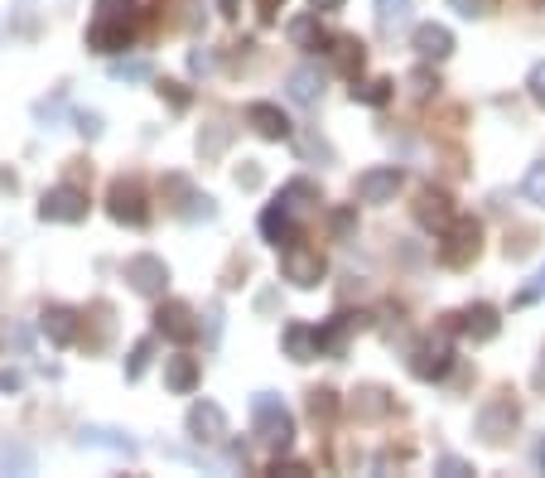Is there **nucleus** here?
<instances>
[{
	"instance_id": "6ab92c4d",
	"label": "nucleus",
	"mask_w": 545,
	"mask_h": 478,
	"mask_svg": "<svg viewBox=\"0 0 545 478\" xmlns=\"http://www.w3.org/2000/svg\"><path fill=\"white\" fill-rule=\"evenodd\" d=\"M198 377H203V367L193 353H174V358H164V387L179 396H189L198 387Z\"/></svg>"
},
{
	"instance_id": "e433bc0d",
	"label": "nucleus",
	"mask_w": 545,
	"mask_h": 478,
	"mask_svg": "<svg viewBox=\"0 0 545 478\" xmlns=\"http://www.w3.org/2000/svg\"><path fill=\"white\" fill-rule=\"evenodd\" d=\"M435 469H439L444 478H468V474H473V464H468V459H459V454H444Z\"/></svg>"
},
{
	"instance_id": "c85d7f7f",
	"label": "nucleus",
	"mask_w": 545,
	"mask_h": 478,
	"mask_svg": "<svg viewBox=\"0 0 545 478\" xmlns=\"http://www.w3.org/2000/svg\"><path fill=\"white\" fill-rule=\"evenodd\" d=\"M34 469V454L25 445H0V474H29Z\"/></svg>"
},
{
	"instance_id": "20e7f679",
	"label": "nucleus",
	"mask_w": 545,
	"mask_h": 478,
	"mask_svg": "<svg viewBox=\"0 0 545 478\" xmlns=\"http://www.w3.org/2000/svg\"><path fill=\"white\" fill-rule=\"evenodd\" d=\"M280 271H285V281L300 285V290H314V285L328 276V261L324 252H314V247H285V256H280Z\"/></svg>"
},
{
	"instance_id": "dca6fc26",
	"label": "nucleus",
	"mask_w": 545,
	"mask_h": 478,
	"mask_svg": "<svg viewBox=\"0 0 545 478\" xmlns=\"http://www.w3.org/2000/svg\"><path fill=\"white\" fill-rule=\"evenodd\" d=\"M261 237H266L271 247H280V252L300 242V227H295V218H290V203H285V198L261 213Z\"/></svg>"
},
{
	"instance_id": "8fccbe9b",
	"label": "nucleus",
	"mask_w": 545,
	"mask_h": 478,
	"mask_svg": "<svg viewBox=\"0 0 545 478\" xmlns=\"http://www.w3.org/2000/svg\"><path fill=\"white\" fill-rule=\"evenodd\" d=\"M309 5H314V10H319V15H324V10H343V5H348V0H309Z\"/></svg>"
},
{
	"instance_id": "1a4fd4ad",
	"label": "nucleus",
	"mask_w": 545,
	"mask_h": 478,
	"mask_svg": "<svg viewBox=\"0 0 545 478\" xmlns=\"http://www.w3.org/2000/svg\"><path fill=\"white\" fill-rule=\"evenodd\" d=\"M401 184H406V174L396 165L362 169V174H357V198H362V203H391V198L401 194Z\"/></svg>"
},
{
	"instance_id": "58836bf2",
	"label": "nucleus",
	"mask_w": 545,
	"mask_h": 478,
	"mask_svg": "<svg viewBox=\"0 0 545 478\" xmlns=\"http://www.w3.org/2000/svg\"><path fill=\"white\" fill-rule=\"evenodd\" d=\"M160 97H169V107H174V112H184V107H189V92H184V83H160Z\"/></svg>"
},
{
	"instance_id": "a878e982",
	"label": "nucleus",
	"mask_w": 545,
	"mask_h": 478,
	"mask_svg": "<svg viewBox=\"0 0 545 478\" xmlns=\"http://www.w3.org/2000/svg\"><path fill=\"white\" fill-rule=\"evenodd\" d=\"M179 218H189V223H198V218H203V223H213V218H218V203H213L208 194H193L189 184H184V203H179Z\"/></svg>"
},
{
	"instance_id": "423d86ee",
	"label": "nucleus",
	"mask_w": 545,
	"mask_h": 478,
	"mask_svg": "<svg viewBox=\"0 0 545 478\" xmlns=\"http://www.w3.org/2000/svg\"><path fill=\"white\" fill-rule=\"evenodd\" d=\"M126 285H131L136 295H145V300H160L164 285H169V266H164L155 252H140L126 261Z\"/></svg>"
},
{
	"instance_id": "6e6552de",
	"label": "nucleus",
	"mask_w": 545,
	"mask_h": 478,
	"mask_svg": "<svg viewBox=\"0 0 545 478\" xmlns=\"http://www.w3.org/2000/svg\"><path fill=\"white\" fill-rule=\"evenodd\" d=\"M517 421H521V406L512 396H497V401H488V406L478 411V435H483L488 445H502V440L517 430Z\"/></svg>"
},
{
	"instance_id": "37998d69",
	"label": "nucleus",
	"mask_w": 545,
	"mask_h": 478,
	"mask_svg": "<svg viewBox=\"0 0 545 478\" xmlns=\"http://www.w3.org/2000/svg\"><path fill=\"white\" fill-rule=\"evenodd\" d=\"M328 227H333L338 237H348V232H353V208H338V213L328 218Z\"/></svg>"
},
{
	"instance_id": "f8f14e48",
	"label": "nucleus",
	"mask_w": 545,
	"mask_h": 478,
	"mask_svg": "<svg viewBox=\"0 0 545 478\" xmlns=\"http://www.w3.org/2000/svg\"><path fill=\"white\" fill-rule=\"evenodd\" d=\"M246 126H251L261 141H290V136H295L290 116L280 112L275 102H251V107H246Z\"/></svg>"
},
{
	"instance_id": "09e8293b",
	"label": "nucleus",
	"mask_w": 545,
	"mask_h": 478,
	"mask_svg": "<svg viewBox=\"0 0 545 478\" xmlns=\"http://www.w3.org/2000/svg\"><path fill=\"white\" fill-rule=\"evenodd\" d=\"M189 68H193V73H208V68H213V54H193Z\"/></svg>"
},
{
	"instance_id": "4468645a",
	"label": "nucleus",
	"mask_w": 545,
	"mask_h": 478,
	"mask_svg": "<svg viewBox=\"0 0 545 478\" xmlns=\"http://www.w3.org/2000/svg\"><path fill=\"white\" fill-rule=\"evenodd\" d=\"M131 44H136L131 20H97L87 29V49H97V54H126Z\"/></svg>"
},
{
	"instance_id": "a211bd4d",
	"label": "nucleus",
	"mask_w": 545,
	"mask_h": 478,
	"mask_svg": "<svg viewBox=\"0 0 545 478\" xmlns=\"http://www.w3.org/2000/svg\"><path fill=\"white\" fill-rule=\"evenodd\" d=\"M285 34H290V44L295 49H304V54H314V49H328L333 39H328V29L319 25V10H304V15H295L290 25H285Z\"/></svg>"
},
{
	"instance_id": "2eb2a0df",
	"label": "nucleus",
	"mask_w": 545,
	"mask_h": 478,
	"mask_svg": "<svg viewBox=\"0 0 545 478\" xmlns=\"http://www.w3.org/2000/svg\"><path fill=\"white\" fill-rule=\"evenodd\" d=\"M189 435L198 445H218L227 435V416H222L218 401H193L189 406Z\"/></svg>"
},
{
	"instance_id": "7c9ffc66",
	"label": "nucleus",
	"mask_w": 545,
	"mask_h": 478,
	"mask_svg": "<svg viewBox=\"0 0 545 478\" xmlns=\"http://www.w3.org/2000/svg\"><path fill=\"white\" fill-rule=\"evenodd\" d=\"M362 401H357V416H367V421H377V416H386L391 411V401H386L382 387H362Z\"/></svg>"
},
{
	"instance_id": "f257e3e1",
	"label": "nucleus",
	"mask_w": 545,
	"mask_h": 478,
	"mask_svg": "<svg viewBox=\"0 0 545 478\" xmlns=\"http://www.w3.org/2000/svg\"><path fill=\"white\" fill-rule=\"evenodd\" d=\"M251 421H256V440L266 445V450L285 454L295 445V416L285 411V401L275 392H256L251 396Z\"/></svg>"
},
{
	"instance_id": "f03ea898",
	"label": "nucleus",
	"mask_w": 545,
	"mask_h": 478,
	"mask_svg": "<svg viewBox=\"0 0 545 478\" xmlns=\"http://www.w3.org/2000/svg\"><path fill=\"white\" fill-rule=\"evenodd\" d=\"M449 367H454V338H449V329L425 334L410 348V377L415 382H439V377H449Z\"/></svg>"
},
{
	"instance_id": "c756f323",
	"label": "nucleus",
	"mask_w": 545,
	"mask_h": 478,
	"mask_svg": "<svg viewBox=\"0 0 545 478\" xmlns=\"http://www.w3.org/2000/svg\"><path fill=\"white\" fill-rule=\"evenodd\" d=\"M309 416H314V421H333V416H338V392H328V387H314V392H309Z\"/></svg>"
},
{
	"instance_id": "79ce46f5",
	"label": "nucleus",
	"mask_w": 545,
	"mask_h": 478,
	"mask_svg": "<svg viewBox=\"0 0 545 478\" xmlns=\"http://www.w3.org/2000/svg\"><path fill=\"white\" fill-rule=\"evenodd\" d=\"M541 295H545V271H536V276H531V285L517 295V305H531V300H541Z\"/></svg>"
},
{
	"instance_id": "de8ad7c7",
	"label": "nucleus",
	"mask_w": 545,
	"mask_h": 478,
	"mask_svg": "<svg viewBox=\"0 0 545 478\" xmlns=\"http://www.w3.org/2000/svg\"><path fill=\"white\" fill-rule=\"evenodd\" d=\"M454 5H459V15H468V20L483 15V0H454Z\"/></svg>"
},
{
	"instance_id": "7ed1b4c3",
	"label": "nucleus",
	"mask_w": 545,
	"mask_h": 478,
	"mask_svg": "<svg viewBox=\"0 0 545 478\" xmlns=\"http://www.w3.org/2000/svg\"><path fill=\"white\" fill-rule=\"evenodd\" d=\"M439 237H444V242H439V261H444V266H454V271L468 266L473 256L483 252V223H478V218H454V223L444 227Z\"/></svg>"
},
{
	"instance_id": "cd10ccee",
	"label": "nucleus",
	"mask_w": 545,
	"mask_h": 478,
	"mask_svg": "<svg viewBox=\"0 0 545 478\" xmlns=\"http://www.w3.org/2000/svg\"><path fill=\"white\" fill-rule=\"evenodd\" d=\"M410 20V0H377V25L391 34V29H401Z\"/></svg>"
},
{
	"instance_id": "b1692460",
	"label": "nucleus",
	"mask_w": 545,
	"mask_h": 478,
	"mask_svg": "<svg viewBox=\"0 0 545 478\" xmlns=\"http://www.w3.org/2000/svg\"><path fill=\"white\" fill-rule=\"evenodd\" d=\"M285 87H290V97H295L300 107H314V102L324 97V78H319V68H295V73L285 78Z\"/></svg>"
},
{
	"instance_id": "f704fd0d",
	"label": "nucleus",
	"mask_w": 545,
	"mask_h": 478,
	"mask_svg": "<svg viewBox=\"0 0 545 478\" xmlns=\"http://www.w3.org/2000/svg\"><path fill=\"white\" fill-rule=\"evenodd\" d=\"M526 198H531L536 208H545V165L526 169Z\"/></svg>"
},
{
	"instance_id": "49530a36",
	"label": "nucleus",
	"mask_w": 545,
	"mask_h": 478,
	"mask_svg": "<svg viewBox=\"0 0 545 478\" xmlns=\"http://www.w3.org/2000/svg\"><path fill=\"white\" fill-rule=\"evenodd\" d=\"M242 5H246V0H218V10L227 15V20H237V15H242Z\"/></svg>"
},
{
	"instance_id": "a19ab883",
	"label": "nucleus",
	"mask_w": 545,
	"mask_h": 478,
	"mask_svg": "<svg viewBox=\"0 0 545 478\" xmlns=\"http://www.w3.org/2000/svg\"><path fill=\"white\" fill-rule=\"evenodd\" d=\"M78 131L87 136V141H97V136H102V116H97V112H78Z\"/></svg>"
},
{
	"instance_id": "5701e85b",
	"label": "nucleus",
	"mask_w": 545,
	"mask_h": 478,
	"mask_svg": "<svg viewBox=\"0 0 545 478\" xmlns=\"http://www.w3.org/2000/svg\"><path fill=\"white\" fill-rule=\"evenodd\" d=\"M285 353L295 358V363H314L324 348H319V329H309V324H290L285 329Z\"/></svg>"
},
{
	"instance_id": "a18cd8bd",
	"label": "nucleus",
	"mask_w": 545,
	"mask_h": 478,
	"mask_svg": "<svg viewBox=\"0 0 545 478\" xmlns=\"http://www.w3.org/2000/svg\"><path fill=\"white\" fill-rule=\"evenodd\" d=\"M20 387H25L20 372H0V392H20Z\"/></svg>"
},
{
	"instance_id": "4be33fe9",
	"label": "nucleus",
	"mask_w": 545,
	"mask_h": 478,
	"mask_svg": "<svg viewBox=\"0 0 545 478\" xmlns=\"http://www.w3.org/2000/svg\"><path fill=\"white\" fill-rule=\"evenodd\" d=\"M78 445H92V450H111V454H136V440H126L121 430H107V425H82Z\"/></svg>"
},
{
	"instance_id": "473e14b6",
	"label": "nucleus",
	"mask_w": 545,
	"mask_h": 478,
	"mask_svg": "<svg viewBox=\"0 0 545 478\" xmlns=\"http://www.w3.org/2000/svg\"><path fill=\"white\" fill-rule=\"evenodd\" d=\"M92 10H97V20H126L136 10V0H92Z\"/></svg>"
},
{
	"instance_id": "9b49d317",
	"label": "nucleus",
	"mask_w": 545,
	"mask_h": 478,
	"mask_svg": "<svg viewBox=\"0 0 545 478\" xmlns=\"http://www.w3.org/2000/svg\"><path fill=\"white\" fill-rule=\"evenodd\" d=\"M454 334H464L468 343H492L502 334V319L492 305H468V310L454 314Z\"/></svg>"
},
{
	"instance_id": "412c9836",
	"label": "nucleus",
	"mask_w": 545,
	"mask_h": 478,
	"mask_svg": "<svg viewBox=\"0 0 545 478\" xmlns=\"http://www.w3.org/2000/svg\"><path fill=\"white\" fill-rule=\"evenodd\" d=\"M362 324H367V314H333L328 324H319V348H324V353H343L348 334L362 329Z\"/></svg>"
},
{
	"instance_id": "9d476101",
	"label": "nucleus",
	"mask_w": 545,
	"mask_h": 478,
	"mask_svg": "<svg viewBox=\"0 0 545 478\" xmlns=\"http://www.w3.org/2000/svg\"><path fill=\"white\" fill-rule=\"evenodd\" d=\"M155 334H164L169 343H193V338H198V319H193L189 305L164 300L160 310H155Z\"/></svg>"
},
{
	"instance_id": "aec40b11",
	"label": "nucleus",
	"mask_w": 545,
	"mask_h": 478,
	"mask_svg": "<svg viewBox=\"0 0 545 478\" xmlns=\"http://www.w3.org/2000/svg\"><path fill=\"white\" fill-rule=\"evenodd\" d=\"M415 223L430 227V232H444V227L454 223V203L439 194V189H425V194H420V203H415Z\"/></svg>"
},
{
	"instance_id": "ea45409f",
	"label": "nucleus",
	"mask_w": 545,
	"mask_h": 478,
	"mask_svg": "<svg viewBox=\"0 0 545 478\" xmlns=\"http://www.w3.org/2000/svg\"><path fill=\"white\" fill-rule=\"evenodd\" d=\"M304 474H309V469L295 464V459H275L271 464V478H304Z\"/></svg>"
},
{
	"instance_id": "bb28decb",
	"label": "nucleus",
	"mask_w": 545,
	"mask_h": 478,
	"mask_svg": "<svg viewBox=\"0 0 545 478\" xmlns=\"http://www.w3.org/2000/svg\"><path fill=\"white\" fill-rule=\"evenodd\" d=\"M391 87H396L391 78H372V83H357L353 97L362 107H386V102H391Z\"/></svg>"
},
{
	"instance_id": "c03bdc74",
	"label": "nucleus",
	"mask_w": 545,
	"mask_h": 478,
	"mask_svg": "<svg viewBox=\"0 0 545 478\" xmlns=\"http://www.w3.org/2000/svg\"><path fill=\"white\" fill-rule=\"evenodd\" d=\"M237 184H242V189H256V184H261V169L246 160V169H237Z\"/></svg>"
},
{
	"instance_id": "c9c22d12",
	"label": "nucleus",
	"mask_w": 545,
	"mask_h": 478,
	"mask_svg": "<svg viewBox=\"0 0 545 478\" xmlns=\"http://www.w3.org/2000/svg\"><path fill=\"white\" fill-rule=\"evenodd\" d=\"M526 92H531V102H541L545 107V58L541 63H531V73H526Z\"/></svg>"
},
{
	"instance_id": "4c0bfd02",
	"label": "nucleus",
	"mask_w": 545,
	"mask_h": 478,
	"mask_svg": "<svg viewBox=\"0 0 545 478\" xmlns=\"http://www.w3.org/2000/svg\"><path fill=\"white\" fill-rule=\"evenodd\" d=\"M435 87H439V78L430 68H415V73H410V92H415V97H430Z\"/></svg>"
},
{
	"instance_id": "2f4dec72",
	"label": "nucleus",
	"mask_w": 545,
	"mask_h": 478,
	"mask_svg": "<svg viewBox=\"0 0 545 478\" xmlns=\"http://www.w3.org/2000/svg\"><path fill=\"white\" fill-rule=\"evenodd\" d=\"M150 353H155V338H140L131 348V358H126V382H140V372L150 367Z\"/></svg>"
},
{
	"instance_id": "72a5a7b5",
	"label": "nucleus",
	"mask_w": 545,
	"mask_h": 478,
	"mask_svg": "<svg viewBox=\"0 0 545 478\" xmlns=\"http://www.w3.org/2000/svg\"><path fill=\"white\" fill-rule=\"evenodd\" d=\"M111 78H121V83H140V78H150V63H145V58H131V63H111Z\"/></svg>"
},
{
	"instance_id": "39448f33",
	"label": "nucleus",
	"mask_w": 545,
	"mask_h": 478,
	"mask_svg": "<svg viewBox=\"0 0 545 478\" xmlns=\"http://www.w3.org/2000/svg\"><path fill=\"white\" fill-rule=\"evenodd\" d=\"M87 194H82L78 184H58V189H49V194L39 198V218L44 223H82L87 218Z\"/></svg>"
},
{
	"instance_id": "f3484780",
	"label": "nucleus",
	"mask_w": 545,
	"mask_h": 478,
	"mask_svg": "<svg viewBox=\"0 0 545 478\" xmlns=\"http://www.w3.org/2000/svg\"><path fill=\"white\" fill-rule=\"evenodd\" d=\"M39 334L49 338L54 348H68V343L78 338V310H68V305H44V314H39Z\"/></svg>"
},
{
	"instance_id": "ddd939ff",
	"label": "nucleus",
	"mask_w": 545,
	"mask_h": 478,
	"mask_svg": "<svg viewBox=\"0 0 545 478\" xmlns=\"http://www.w3.org/2000/svg\"><path fill=\"white\" fill-rule=\"evenodd\" d=\"M410 49L425 58V63H444V58L454 54V34L444 25H435V20H425V25L410 29Z\"/></svg>"
},
{
	"instance_id": "0eeeda50",
	"label": "nucleus",
	"mask_w": 545,
	"mask_h": 478,
	"mask_svg": "<svg viewBox=\"0 0 545 478\" xmlns=\"http://www.w3.org/2000/svg\"><path fill=\"white\" fill-rule=\"evenodd\" d=\"M107 213L116 218V223H126V227H145V223H150V208H145V194H140L136 179H116V184H111Z\"/></svg>"
},
{
	"instance_id": "393cba45",
	"label": "nucleus",
	"mask_w": 545,
	"mask_h": 478,
	"mask_svg": "<svg viewBox=\"0 0 545 478\" xmlns=\"http://www.w3.org/2000/svg\"><path fill=\"white\" fill-rule=\"evenodd\" d=\"M333 63H338V73L357 78V73H362V63H367V49H362V39H333Z\"/></svg>"
},
{
	"instance_id": "3c124183",
	"label": "nucleus",
	"mask_w": 545,
	"mask_h": 478,
	"mask_svg": "<svg viewBox=\"0 0 545 478\" xmlns=\"http://www.w3.org/2000/svg\"><path fill=\"white\" fill-rule=\"evenodd\" d=\"M536 464H541V474H545V440L536 445Z\"/></svg>"
}]
</instances>
